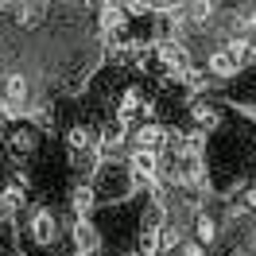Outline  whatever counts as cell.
Returning <instances> with one entry per match:
<instances>
[{
    "label": "cell",
    "mask_w": 256,
    "mask_h": 256,
    "mask_svg": "<svg viewBox=\"0 0 256 256\" xmlns=\"http://www.w3.org/2000/svg\"><path fill=\"white\" fill-rule=\"evenodd\" d=\"M140 182L132 175V167L120 160H101L94 171V190H97V202H124L128 194L136 190Z\"/></svg>",
    "instance_id": "6da1fadb"
},
{
    "label": "cell",
    "mask_w": 256,
    "mask_h": 256,
    "mask_svg": "<svg viewBox=\"0 0 256 256\" xmlns=\"http://www.w3.org/2000/svg\"><path fill=\"white\" fill-rule=\"evenodd\" d=\"M28 244L35 248H54L58 240H62V218L54 214V210H35L32 218H28Z\"/></svg>",
    "instance_id": "7a4b0ae2"
},
{
    "label": "cell",
    "mask_w": 256,
    "mask_h": 256,
    "mask_svg": "<svg viewBox=\"0 0 256 256\" xmlns=\"http://www.w3.org/2000/svg\"><path fill=\"white\" fill-rule=\"evenodd\" d=\"M128 140H132V148H148V152H167V140H171V132H167L160 120H144V124L128 128Z\"/></svg>",
    "instance_id": "3957f363"
},
{
    "label": "cell",
    "mask_w": 256,
    "mask_h": 256,
    "mask_svg": "<svg viewBox=\"0 0 256 256\" xmlns=\"http://www.w3.org/2000/svg\"><path fill=\"white\" fill-rule=\"evenodd\" d=\"M190 120H194V128H198V132H214V128L222 124V105H218L214 97L198 94V97L190 101Z\"/></svg>",
    "instance_id": "277c9868"
},
{
    "label": "cell",
    "mask_w": 256,
    "mask_h": 256,
    "mask_svg": "<svg viewBox=\"0 0 256 256\" xmlns=\"http://www.w3.org/2000/svg\"><path fill=\"white\" fill-rule=\"evenodd\" d=\"M35 140H39V132H35L32 124H20V128H12V132L4 136V152H8L12 160H28L35 152Z\"/></svg>",
    "instance_id": "5b68a950"
},
{
    "label": "cell",
    "mask_w": 256,
    "mask_h": 256,
    "mask_svg": "<svg viewBox=\"0 0 256 256\" xmlns=\"http://www.w3.org/2000/svg\"><path fill=\"white\" fill-rule=\"evenodd\" d=\"M97 140H101V132H97L94 124H86V120L66 132V148H70V156H86V152H94Z\"/></svg>",
    "instance_id": "8992f818"
},
{
    "label": "cell",
    "mask_w": 256,
    "mask_h": 256,
    "mask_svg": "<svg viewBox=\"0 0 256 256\" xmlns=\"http://www.w3.org/2000/svg\"><path fill=\"white\" fill-rule=\"evenodd\" d=\"M94 202H97V190H94V182H86V186H74V194H70V206H74V218H90V214H94Z\"/></svg>",
    "instance_id": "52a82bcc"
},
{
    "label": "cell",
    "mask_w": 256,
    "mask_h": 256,
    "mask_svg": "<svg viewBox=\"0 0 256 256\" xmlns=\"http://www.w3.org/2000/svg\"><path fill=\"white\" fill-rule=\"evenodd\" d=\"M194 237L202 240V244H214V240H218V218H210V214H194Z\"/></svg>",
    "instance_id": "ba28073f"
},
{
    "label": "cell",
    "mask_w": 256,
    "mask_h": 256,
    "mask_svg": "<svg viewBox=\"0 0 256 256\" xmlns=\"http://www.w3.org/2000/svg\"><path fill=\"white\" fill-rule=\"evenodd\" d=\"M182 0H136V12H144V16H167V12H175Z\"/></svg>",
    "instance_id": "9c48e42d"
},
{
    "label": "cell",
    "mask_w": 256,
    "mask_h": 256,
    "mask_svg": "<svg viewBox=\"0 0 256 256\" xmlns=\"http://www.w3.org/2000/svg\"><path fill=\"white\" fill-rule=\"evenodd\" d=\"M4 8H16V0H0V12H4Z\"/></svg>",
    "instance_id": "30bf717a"
}]
</instances>
